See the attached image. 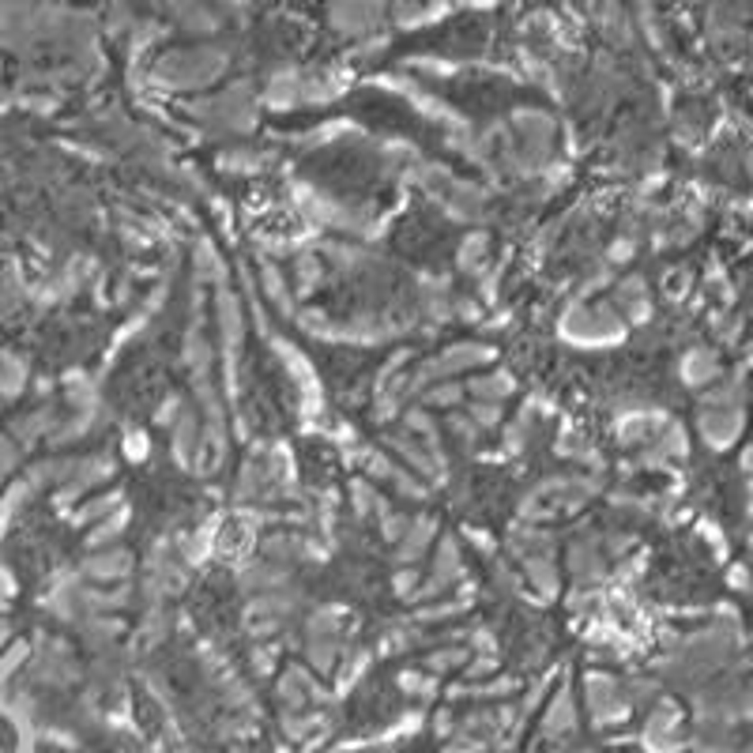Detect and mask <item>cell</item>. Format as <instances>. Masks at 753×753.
<instances>
[{
  "label": "cell",
  "instance_id": "6da1fadb",
  "mask_svg": "<svg viewBox=\"0 0 753 753\" xmlns=\"http://www.w3.org/2000/svg\"><path fill=\"white\" fill-rule=\"evenodd\" d=\"M742 422H746V414L739 407H712V411H701V437L712 449H730L739 441V433H742Z\"/></svg>",
  "mask_w": 753,
  "mask_h": 753
},
{
  "label": "cell",
  "instance_id": "7a4b0ae2",
  "mask_svg": "<svg viewBox=\"0 0 753 753\" xmlns=\"http://www.w3.org/2000/svg\"><path fill=\"white\" fill-rule=\"evenodd\" d=\"M682 376H685V385H708V381H716L720 376V362H716V354L712 350H689L685 358H682Z\"/></svg>",
  "mask_w": 753,
  "mask_h": 753
},
{
  "label": "cell",
  "instance_id": "3957f363",
  "mask_svg": "<svg viewBox=\"0 0 753 753\" xmlns=\"http://www.w3.org/2000/svg\"><path fill=\"white\" fill-rule=\"evenodd\" d=\"M730 588H739V592L753 588V573L746 569V565H735V569H730Z\"/></svg>",
  "mask_w": 753,
  "mask_h": 753
},
{
  "label": "cell",
  "instance_id": "277c9868",
  "mask_svg": "<svg viewBox=\"0 0 753 753\" xmlns=\"http://www.w3.org/2000/svg\"><path fill=\"white\" fill-rule=\"evenodd\" d=\"M742 471H749V475H753V445L742 452Z\"/></svg>",
  "mask_w": 753,
  "mask_h": 753
},
{
  "label": "cell",
  "instance_id": "5b68a950",
  "mask_svg": "<svg viewBox=\"0 0 753 753\" xmlns=\"http://www.w3.org/2000/svg\"><path fill=\"white\" fill-rule=\"evenodd\" d=\"M749 497H753V475H749Z\"/></svg>",
  "mask_w": 753,
  "mask_h": 753
}]
</instances>
